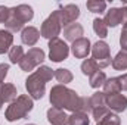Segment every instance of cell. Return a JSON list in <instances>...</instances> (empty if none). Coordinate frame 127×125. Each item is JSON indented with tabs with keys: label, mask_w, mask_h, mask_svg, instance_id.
Listing matches in <instances>:
<instances>
[{
	"label": "cell",
	"mask_w": 127,
	"mask_h": 125,
	"mask_svg": "<svg viewBox=\"0 0 127 125\" xmlns=\"http://www.w3.org/2000/svg\"><path fill=\"white\" fill-rule=\"evenodd\" d=\"M50 103L53 107H59L69 112H84L90 113V103L87 97H81L74 90L65 85H55L50 90Z\"/></svg>",
	"instance_id": "6da1fadb"
},
{
	"label": "cell",
	"mask_w": 127,
	"mask_h": 125,
	"mask_svg": "<svg viewBox=\"0 0 127 125\" xmlns=\"http://www.w3.org/2000/svg\"><path fill=\"white\" fill-rule=\"evenodd\" d=\"M52 78H53V69H50L46 65L40 66L25 80V88L28 91V96L34 100H40L46 91V83H49Z\"/></svg>",
	"instance_id": "7a4b0ae2"
},
{
	"label": "cell",
	"mask_w": 127,
	"mask_h": 125,
	"mask_svg": "<svg viewBox=\"0 0 127 125\" xmlns=\"http://www.w3.org/2000/svg\"><path fill=\"white\" fill-rule=\"evenodd\" d=\"M34 16L32 7L28 4H18L15 7H10V16L7 22L4 24L6 30L10 32H18L24 30V25L30 22Z\"/></svg>",
	"instance_id": "3957f363"
},
{
	"label": "cell",
	"mask_w": 127,
	"mask_h": 125,
	"mask_svg": "<svg viewBox=\"0 0 127 125\" xmlns=\"http://www.w3.org/2000/svg\"><path fill=\"white\" fill-rule=\"evenodd\" d=\"M34 107V103H32V99L28 94H21L16 97V100H13L6 112H4V118L9 121V122H15L18 119H22L25 118Z\"/></svg>",
	"instance_id": "277c9868"
},
{
	"label": "cell",
	"mask_w": 127,
	"mask_h": 125,
	"mask_svg": "<svg viewBox=\"0 0 127 125\" xmlns=\"http://www.w3.org/2000/svg\"><path fill=\"white\" fill-rule=\"evenodd\" d=\"M61 30H62V24H61L59 10H53L41 24L40 35H43L44 38H47L50 41L53 38H58V35L61 34Z\"/></svg>",
	"instance_id": "5b68a950"
},
{
	"label": "cell",
	"mask_w": 127,
	"mask_h": 125,
	"mask_svg": "<svg viewBox=\"0 0 127 125\" xmlns=\"http://www.w3.org/2000/svg\"><path fill=\"white\" fill-rule=\"evenodd\" d=\"M44 58H46V55H44V52H43L41 49L32 47V49H30V50L24 55L22 61L19 62V68H21L22 71H25V72L32 71L34 68H37L38 65L43 63Z\"/></svg>",
	"instance_id": "8992f818"
},
{
	"label": "cell",
	"mask_w": 127,
	"mask_h": 125,
	"mask_svg": "<svg viewBox=\"0 0 127 125\" xmlns=\"http://www.w3.org/2000/svg\"><path fill=\"white\" fill-rule=\"evenodd\" d=\"M89 103H90V113L93 116L96 122H99L109 110L106 107V102H105V94L102 91H96L93 93L92 97H89Z\"/></svg>",
	"instance_id": "52a82bcc"
},
{
	"label": "cell",
	"mask_w": 127,
	"mask_h": 125,
	"mask_svg": "<svg viewBox=\"0 0 127 125\" xmlns=\"http://www.w3.org/2000/svg\"><path fill=\"white\" fill-rule=\"evenodd\" d=\"M92 56L99 65V68H106L109 66L112 59H111V49L108 46V43L105 41H96L92 47Z\"/></svg>",
	"instance_id": "ba28073f"
},
{
	"label": "cell",
	"mask_w": 127,
	"mask_h": 125,
	"mask_svg": "<svg viewBox=\"0 0 127 125\" xmlns=\"http://www.w3.org/2000/svg\"><path fill=\"white\" fill-rule=\"evenodd\" d=\"M69 55L68 44L61 38H53L49 41V58L53 62H62Z\"/></svg>",
	"instance_id": "9c48e42d"
},
{
	"label": "cell",
	"mask_w": 127,
	"mask_h": 125,
	"mask_svg": "<svg viewBox=\"0 0 127 125\" xmlns=\"http://www.w3.org/2000/svg\"><path fill=\"white\" fill-rule=\"evenodd\" d=\"M103 22L106 27H117L120 24H126L127 22V7L121 6V7H111L105 18H103Z\"/></svg>",
	"instance_id": "30bf717a"
},
{
	"label": "cell",
	"mask_w": 127,
	"mask_h": 125,
	"mask_svg": "<svg viewBox=\"0 0 127 125\" xmlns=\"http://www.w3.org/2000/svg\"><path fill=\"white\" fill-rule=\"evenodd\" d=\"M59 15H61V24L62 27H68L71 24H74L78 16H80V7L77 4H65L59 9Z\"/></svg>",
	"instance_id": "8fae6325"
},
{
	"label": "cell",
	"mask_w": 127,
	"mask_h": 125,
	"mask_svg": "<svg viewBox=\"0 0 127 125\" xmlns=\"http://www.w3.org/2000/svg\"><path fill=\"white\" fill-rule=\"evenodd\" d=\"M105 102H106V107L111 109L112 112H124L127 109V97L123 94H111V96H105Z\"/></svg>",
	"instance_id": "7c38bea8"
},
{
	"label": "cell",
	"mask_w": 127,
	"mask_h": 125,
	"mask_svg": "<svg viewBox=\"0 0 127 125\" xmlns=\"http://www.w3.org/2000/svg\"><path fill=\"white\" fill-rule=\"evenodd\" d=\"M71 52H72L74 58H77V59H84V58H87L89 53L92 52V46H90L89 38H84V37H83V38L74 41L72 46H71Z\"/></svg>",
	"instance_id": "4fadbf2b"
},
{
	"label": "cell",
	"mask_w": 127,
	"mask_h": 125,
	"mask_svg": "<svg viewBox=\"0 0 127 125\" xmlns=\"http://www.w3.org/2000/svg\"><path fill=\"white\" fill-rule=\"evenodd\" d=\"M47 121L52 125H68V115L64 109L52 106L47 110Z\"/></svg>",
	"instance_id": "5bb4252c"
},
{
	"label": "cell",
	"mask_w": 127,
	"mask_h": 125,
	"mask_svg": "<svg viewBox=\"0 0 127 125\" xmlns=\"http://www.w3.org/2000/svg\"><path fill=\"white\" fill-rule=\"evenodd\" d=\"M40 38V31L35 28V27H27L21 31V40L25 46L32 47Z\"/></svg>",
	"instance_id": "9a60e30c"
},
{
	"label": "cell",
	"mask_w": 127,
	"mask_h": 125,
	"mask_svg": "<svg viewBox=\"0 0 127 125\" xmlns=\"http://www.w3.org/2000/svg\"><path fill=\"white\" fill-rule=\"evenodd\" d=\"M83 27L80 25V24H71V25H68V27H65L64 28V35H65V40H68V41H71V43H74V41H77V40H80V38H83Z\"/></svg>",
	"instance_id": "2e32d148"
},
{
	"label": "cell",
	"mask_w": 127,
	"mask_h": 125,
	"mask_svg": "<svg viewBox=\"0 0 127 125\" xmlns=\"http://www.w3.org/2000/svg\"><path fill=\"white\" fill-rule=\"evenodd\" d=\"M18 97V90L13 84H0V99L3 103H12Z\"/></svg>",
	"instance_id": "e0dca14e"
},
{
	"label": "cell",
	"mask_w": 127,
	"mask_h": 125,
	"mask_svg": "<svg viewBox=\"0 0 127 125\" xmlns=\"http://www.w3.org/2000/svg\"><path fill=\"white\" fill-rule=\"evenodd\" d=\"M13 43V35L7 30H0V55L6 53L10 50Z\"/></svg>",
	"instance_id": "ac0fdd59"
},
{
	"label": "cell",
	"mask_w": 127,
	"mask_h": 125,
	"mask_svg": "<svg viewBox=\"0 0 127 125\" xmlns=\"http://www.w3.org/2000/svg\"><path fill=\"white\" fill-rule=\"evenodd\" d=\"M121 91V85L118 81V77L115 78H108L103 84V94L105 96H111V94H117Z\"/></svg>",
	"instance_id": "d6986e66"
},
{
	"label": "cell",
	"mask_w": 127,
	"mask_h": 125,
	"mask_svg": "<svg viewBox=\"0 0 127 125\" xmlns=\"http://www.w3.org/2000/svg\"><path fill=\"white\" fill-rule=\"evenodd\" d=\"M112 68L117 71H126L127 69V50H120L117 56L112 59Z\"/></svg>",
	"instance_id": "ffe728a7"
},
{
	"label": "cell",
	"mask_w": 127,
	"mask_h": 125,
	"mask_svg": "<svg viewBox=\"0 0 127 125\" xmlns=\"http://www.w3.org/2000/svg\"><path fill=\"white\" fill-rule=\"evenodd\" d=\"M89 116L84 112H74L68 116V125H89Z\"/></svg>",
	"instance_id": "44dd1931"
},
{
	"label": "cell",
	"mask_w": 127,
	"mask_h": 125,
	"mask_svg": "<svg viewBox=\"0 0 127 125\" xmlns=\"http://www.w3.org/2000/svg\"><path fill=\"white\" fill-rule=\"evenodd\" d=\"M97 71H100V68H99V65L96 63V61L92 58V59H84L83 63H81V72L84 74V75H87V77H90V75H93L95 72Z\"/></svg>",
	"instance_id": "7402d4cb"
},
{
	"label": "cell",
	"mask_w": 127,
	"mask_h": 125,
	"mask_svg": "<svg viewBox=\"0 0 127 125\" xmlns=\"http://www.w3.org/2000/svg\"><path fill=\"white\" fill-rule=\"evenodd\" d=\"M53 77L56 78V81H58L61 85H65V84H68V83L72 81V74H71V71H68V69H65V68L56 69V71L53 72Z\"/></svg>",
	"instance_id": "603a6c76"
},
{
	"label": "cell",
	"mask_w": 127,
	"mask_h": 125,
	"mask_svg": "<svg viewBox=\"0 0 127 125\" xmlns=\"http://www.w3.org/2000/svg\"><path fill=\"white\" fill-rule=\"evenodd\" d=\"M106 80H108V78H106L105 72H103V71H97L93 75L89 77V84H90L92 88H99V87H103V84H105Z\"/></svg>",
	"instance_id": "cb8c5ba5"
},
{
	"label": "cell",
	"mask_w": 127,
	"mask_h": 125,
	"mask_svg": "<svg viewBox=\"0 0 127 125\" xmlns=\"http://www.w3.org/2000/svg\"><path fill=\"white\" fill-rule=\"evenodd\" d=\"M86 7L92 12V13H102L106 9V3L103 0H89L86 3Z\"/></svg>",
	"instance_id": "d4e9b609"
},
{
	"label": "cell",
	"mask_w": 127,
	"mask_h": 125,
	"mask_svg": "<svg viewBox=\"0 0 127 125\" xmlns=\"http://www.w3.org/2000/svg\"><path fill=\"white\" fill-rule=\"evenodd\" d=\"M24 49L21 46H13L10 47L9 50V59H10V63H19L24 58Z\"/></svg>",
	"instance_id": "484cf974"
},
{
	"label": "cell",
	"mask_w": 127,
	"mask_h": 125,
	"mask_svg": "<svg viewBox=\"0 0 127 125\" xmlns=\"http://www.w3.org/2000/svg\"><path fill=\"white\" fill-rule=\"evenodd\" d=\"M121 124V119L117 113H112V112H108L99 122L96 125H120Z\"/></svg>",
	"instance_id": "4316f807"
},
{
	"label": "cell",
	"mask_w": 127,
	"mask_h": 125,
	"mask_svg": "<svg viewBox=\"0 0 127 125\" xmlns=\"http://www.w3.org/2000/svg\"><path fill=\"white\" fill-rule=\"evenodd\" d=\"M93 30H95V32L100 38H105L108 35V27L105 25L103 19H100V18H96L93 21Z\"/></svg>",
	"instance_id": "83f0119b"
},
{
	"label": "cell",
	"mask_w": 127,
	"mask_h": 125,
	"mask_svg": "<svg viewBox=\"0 0 127 125\" xmlns=\"http://www.w3.org/2000/svg\"><path fill=\"white\" fill-rule=\"evenodd\" d=\"M10 16V7L0 6V24H6Z\"/></svg>",
	"instance_id": "f1b7e54d"
},
{
	"label": "cell",
	"mask_w": 127,
	"mask_h": 125,
	"mask_svg": "<svg viewBox=\"0 0 127 125\" xmlns=\"http://www.w3.org/2000/svg\"><path fill=\"white\" fill-rule=\"evenodd\" d=\"M120 44L123 47V50H127V22L123 25L121 35H120Z\"/></svg>",
	"instance_id": "f546056e"
},
{
	"label": "cell",
	"mask_w": 127,
	"mask_h": 125,
	"mask_svg": "<svg viewBox=\"0 0 127 125\" xmlns=\"http://www.w3.org/2000/svg\"><path fill=\"white\" fill-rule=\"evenodd\" d=\"M7 71H9V65L7 63H0V84L4 83V78L7 75Z\"/></svg>",
	"instance_id": "4dcf8cb0"
},
{
	"label": "cell",
	"mask_w": 127,
	"mask_h": 125,
	"mask_svg": "<svg viewBox=\"0 0 127 125\" xmlns=\"http://www.w3.org/2000/svg\"><path fill=\"white\" fill-rule=\"evenodd\" d=\"M118 81H120L121 90H124V91H127V74H123L121 77H118Z\"/></svg>",
	"instance_id": "1f68e13d"
},
{
	"label": "cell",
	"mask_w": 127,
	"mask_h": 125,
	"mask_svg": "<svg viewBox=\"0 0 127 125\" xmlns=\"http://www.w3.org/2000/svg\"><path fill=\"white\" fill-rule=\"evenodd\" d=\"M1 106H3V100L0 99V109H1Z\"/></svg>",
	"instance_id": "d6a6232c"
},
{
	"label": "cell",
	"mask_w": 127,
	"mask_h": 125,
	"mask_svg": "<svg viewBox=\"0 0 127 125\" xmlns=\"http://www.w3.org/2000/svg\"><path fill=\"white\" fill-rule=\"evenodd\" d=\"M25 125H35V124H25Z\"/></svg>",
	"instance_id": "836d02e7"
}]
</instances>
